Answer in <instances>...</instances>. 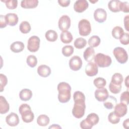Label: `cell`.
I'll return each mask as SVG.
<instances>
[{
  "label": "cell",
  "mask_w": 129,
  "mask_h": 129,
  "mask_svg": "<svg viewBox=\"0 0 129 129\" xmlns=\"http://www.w3.org/2000/svg\"><path fill=\"white\" fill-rule=\"evenodd\" d=\"M57 89L58 101L62 103L69 102L71 97V87L69 84L64 82H60L58 84Z\"/></svg>",
  "instance_id": "6da1fadb"
},
{
  "label": "cell",
  "mask_w": 129,
  "mask_h": 129,
  "mask_svg": "<svg viewBox=\"0 0 129 129\" xmlns=\"http://www.w3.org/2000/svg\"><path fill=\"white\" fill-rule=\"evenodd\" d=\"M19 111L21 115L23 121L26 123L32 122L34 118V115L30 106L26 103L22 104L19 108Z\"/></svg>",
  "instance_id": "7a4b0ae2"
},
{
  "label": "cell",
  "mask_w": 129,
  "mask_h": 129,
  "mask_svg": "<svg viewBox=\"0 0 129 129\" xmlns=\"http://www.w3.org/2000/svg\"><path fill=\"white\" fill-rule=\"evenodd\" d=\"M94 60L97 66L100 68H106L109 67L112 63L111 57L102 53H98L94 56Z\"/></svg>",
  "instance_id": "3957f363"
},
{
  "label": "cell",
  "mask_w": 129,
  "mask_h": 129,
  "mask_svg": "<svg viewBox=\"0 0 129 129\" xmlns=\"http://www.w3.org/2000/svg\"><path fill=\"white\" fill-rule=\"evenodd\" d=\"M85 101H75L72 109V114L73 116L77 118H82L85 114Z\"/></svg>",
  "instance_id": "277c9868"
},
{
  "label": "cell",
  "mask_w": 129,
  "mask_h": 129,
  "mask_svg": "<svg viewBox=\"0 0 129 129\" xmlns=\"http://www.w3.org/2000/svg\"><path fill=\"white\" fill-rule=\"evenodd\" d=\"M113 53L117 61L123 64L127 62L128 60V54L126 51L121 47H116L114 48Z\"/></svg>",
  "instance_id": "5b68a950"
},
{
  "label": "cell",
  "mask_w": 129,
  "mask_h": 129,
  "mask_svg": "<svg viewBox=\"0 0 129 129\" xmlns=\"http://www.w3.org/2000/svg\"><path fill=\"white\" fill-rule=\"evenodd\" d=\"M79 34L82 36L89 35L91 31V26L90 22L85 19L81 20L78 23Z\"/></svg>",
  "instance_id": "8992f818"
},
{
  "label": "cell",
  "mask_w": 129,
  "mask_h": 129,
  "mask_svg": "<svg viewBox=\"0 0 129 129\" xmlns=\"http://www.w3.org/2000/svg\"><path fill=\"white\" fill-rule=\"evenodd\" d=\"M40 38L35 35L31 36L28 40L27 49L32 52H35L38 50L40 47Z\"/></svg>",
  "instance_id": "52a82bcc"
},
{
  "label": "cell",
  "mask_w": 129,
  "mask_h": 129,
  "mask_svg": "<svg viewBox=\"0 0 129 129\" xmlns=\"http://www.w3.org/2000/svg\"><path fill=\"white\" fill-rule=\"evenodd\" d=\"M58 26L61 31H68L71 26V19L69 16L66 15L61 16L58 22Z\"/></svg>",
  "instance_id": "ba28073f"
},
{
  "label": "cell",
  "mask_w": 129,
  "mask_h": 129,
  "mask_svg": "<svg viewBox=\"0 0 129 129\" xmlns=\"http://www.w3.org/2000/svg\"><path fill=\"white\" fill-rule=\"evenodd\" d=\"M82 60L80 56L74 55L69 60V67L74 71H79L82 67Z\"/></svg>",
  "instance_id": "9c48e42d"
},
{
  "label": "cell",
  "mask_w": 129,
  "mask_h": 129,
  "mask_svg": "<svg viewBox=\"0 0 129 129\" xmlns=\"http://www.w3.org/2000/svg\"><path fill=\"white\" fill-rule=\"evenodd\" d=\"M94 18L95 20L98 23H103L107 19V13L104 9L98 8L94 11Z\"/></svg>",
  "instance_id": "30bf717a"
},
{
  "label": "cell",
  "mask_w": 129,
  "mask_h": 129,
  "mask_svg": "<svg viewBox=\"0 0 129 129\" xmlns=\"http://www.w3.org/2000/svg\"><path fill=\"white\" fill-rule=\"evenodd\" d=\"M94 95L96 99L99 102L105 101L109 96L107 90L104 87L96 89L95 91Z\"/></svg>",
  "instance_id": "8fae6325"
},
{
  "label": "cell",
  "mask_w": 129,
  "mask_h": 129,
  "mask_svg": "<svg viewBox=\"0 0 129 129\" xmlns=\"http://www.w3.org/2000/svg\"><path fill=\"white\" fill-rule=\"evenodd\" d=\"M127 111V105L122 102L116 104L114 106V112L119 117H122L124 116L126 114Z\"/></svg>",
  "instance_id": "7c38bea8"
},
{
  "label": "cell",
  "mask_w": 129,
  "mask_h": 129,
  "mask_svg": "<svg viewBox=\"0 0 129 129\" xmlns=\"http://www.w3.org/2000/svg\"><path fill=\"white\" fill-rule=\"evenodd\" d=\"M88 6L89 4L86 0H78L74 3V9L76 12L81 13L85 11Z\"/></svg>",
  "instance_id": "4fadbf2b"
},
{
  "label": "cell",
  "mask_w": 129,
  "mask_h": 129,
  "mask_svg": "<svg viewBox=\"0 0 129 129\" xmlns=\"http://www.w3.org/2000/svg\"><path fill=\"white\" fill-rule=\"evenodd\" d=\"M98 69L97 65L94 62H89L86 66L85 73L89 77L96 76L98 74Z\"/></svg>",
  "instance_id": "5bb4252c"
},
{
  "label": "cell",
  "mask_w": 129,
  "mask_h": 129,
  "mask_svg": "<svg viewBox=\"0 0 129 129\" xmlns=\"http://www.w3.org/2000/svg\"><path fill=\"white\" fill-rule=\"evenodd\" d=\"M6 121L9 126H16L19 123V118L17 114L14 112H11L6 116Z\"/></svg>",
  "instance_id": "9a60e30c"
},
{
  "label": "cell",
  "mask_w": 129,
  "mask_h": 129,
  "mask_svg": "<svg viewBox=\"0 0 129 129\" xmlns=\"http://www.w3.org/2000/svg\"><path fill=\"white\" fill-rule=\"evenodd\" d=\"M37 73L38 75L43 78L48 77L51 74V69L49 67L45 64L39 66L37 68Z\"/></svg>",
  "instance_id": "2e32d148"
},
{
  "label": "cell",
  "mask_w": 129,
  "mask_h": 129,
  "mask_svg": "<svg viewBox=\"0 0 129 129\" xmlns=\"http://www.w3.org/2000/svg\"><path fill=\"white\" fill-rule=\"evenodd\" d=\"M121 1L118 0H111L110 1L108 4V9L110 11L113 13H117L120 11Z\"/></svg>",
  "instance_id": "e0dca14e"
},
{
  "label": "cell",
  "mask_w": 129,
  "mask_h": 129,
  "mask_svg": "<svg viewBox=\"0 0 129 129\" xmlns=\"http://www.w3.org/2000/svg\"><path fill=\"white\" fill-rule=\"evenodd\" d=\"M95 52L93 48L91 47H87L84 51L83 57L85 60L87 62H91L94 58Z\"/></svg>",
  "instance_id": "ac0fdd59"
},
{
  "label": "cell",
  "mask_w": 129,
  "mask_h": 129,
  "mask_svg": "<svg viewBox=\"0 0 129 129\" xmlns=\"http://www.w3.org/2000/svg\"><path fill=\"white\" fill-rule=\"evenodd\" d=\"M8 25L14 26L17 24L19 21L18 15L15 13H8L5 15Z\"/></svg>",
  "instance_id": "d6986e66"
},
{
  "label": "cell",
  "mask_w": 129,
  "mask_h": 129,
  "mask_svg": "<svg viewBox=\"0 0 129 129\" xmlns=\"http://www.w3.org/2000/svg\"><path fill=\"white\" fill-rule=\"evenodd\" d=\"M38 0H23L21 2V6L24 9H34L38 5Z\"/></svg>",
  "instance_id": "ffe728a7"
},
{
  "label": "cell",
  "mask_w": 129,
  "mask_h": 129,
  "mask_svg": "<svg viewBox=\"0 0 129 129\" xmlns=\"http://www.w3.org/2000/svg\"><path fill=\"white\" fill-rule=\"evenodd\" d=\"M10 106L6 99L3 96H0V113L5 114L9 111Z\"/></svg>",
  "instance_id": "44dd1931"
},
{
  "label": "cell",
  "mask_w": 129,
  "mask_h": 129,
  "mask_svg": "<svg viewBox=\"0 0 129 129\" xmlns=\"http://www.w3.org/2000/svg\"><path fill=\"white\" fill-rule=\"evenodd\" d=\"M25 47L24 43L21 41H15L10 45V49L14 53H19L22 51Z\"/></svg>",
  "instance_id": "7402d4cb"
},
{
  "label": "cell",
  "mask_w": 129,
  "mask_h": 129,
  "mask_svg": "<svg viewBox=\"0 0 129 129\" xmlns=\"http://www.w3.org/2000/svg\"><path fill=\"white\" fill-rule=\"evenodd\" d=\"M60 39L61 41L63 43L68 44L72 41L73 37L70 32L68 31H62L60 35Z\"/></svg>",
  "instance_id": "603a6c76"
},
{
  "label": "cell",
  "mask_w": 129,
  "mask_h": 129,
  "mask_svg": "<svg viewBox=\"0 0 129 129\" xmlns=\"http://www.w3.org/2000/svg\"><path fill=\"white\" fill-rule=\"evenodd\" d=\"M32 92L29 89H22L19 93V97L20 99L24 101L29 100L32 97Z\"/></svg>",
  "instance_id": "cb8c5ba5"
},
{
  "label": "cell",
  "mask_w": 129,
  "mask_h": 129,
  "mask_svg": "<svg viewBox=\"0 0 129 129\" xmlns=\"http://www.w3.org/2000/svg\"><path fill=\"white\" fill-rule=\"evenodd\" d=\"M87 122L93 127V126L97 124L99 120L98 115L95 113H91L89 114L85 118Z\"/></svg>",
  "instance_id": "d4e9b609"
},
{
  "label": "cell",
  "mask_w": 129,
  "mask_h": 129,
  "mask_svg": "<svg viewBox=\"0 0 129 129\" xmlns=\"http://www.w3.org/2000/svg\"><path fill=\"white\" fill-rule=\"evenodd\" d=\"M116 99L114 96L109 95L107 99L104 101L103 105L106 108L108 109H111L114 107V105L116 104Z\"/></svg>",
  "instance_id": "484cf974"
},
{
  "label": "cell",
  "mask_w": 129,
  "mask_h": 129,
  "mask_svg": "<svg viewBox=\"0 0 129 129\" xmlns=\"http://www.w3.org/2000/svg\"><path fill=\"white\" fill-rule=\"evenodd\" d=\"M50 121L49 117L45 114H41L39 115L37 118V123L39 126H46Z\"/></svg>",
  "instance_id": "4316f807"
},
{
  "label": "cell",
  "mask_w": 129,
  "mask_h": 129,
  "mask_svg": "<svg viewBox=\"0 0 129 129\" xmlns=\"http://www.w3.org/2000/svg\"><path fill=\"white\" fill-rule=\"evenodd\" d=\"M124 33L123 29L121 27L118 26L114 27L112 30L111 32L112 36L116 39H119Z\"/></svg>",
  "instance_id": "83f0119b"
},
{
  "label": "cell",
  "mask_w": 129,
  "mask_h": 129,
  "mask_svg": "<svg viewBox=\"0 0 129 129\" xmlns=\"http://www.w3.org/2000/svg\"><path fill=\"white\" fill-rule=\"evenodd\" d=\"M45 37L47 41L50 42H54L57 40L58 35L54 30H49L46 32Z\"/></svg>",
  "instance_id": "f1b7e54d"
},
{
  "label": "cell",
  "mask_w": 129,
  "mask_h": 129,
  "mask_svg": "<svg viewBox=\"0 0 129 129\" xmlns=\"http://www.w3.org/2000/svg\"><path fill=\"white\" fill-rule=\"evenodd\" d=\"M31 27L30 23L26 21L22 22L19 25V30L23 34L28 33L31 31Z\"/></svg>",
  "instance_id": "f546056e"
},
{
  "label": "cell",
  "mask_w": 129,
  "mask_h": 129,
  "mask_svg": "<svg viewBox=\"0 0 129 129\" xmlns=\"http://www.w3.org/2000/svg\"><path fill=\"white\" fill-rule=\"evenodd\" d=\"M100 38L97 35H93L88 40V43L89 45L92 47H96L98 46L100 43Z\"/></svg>",
  "instance_id": "4dcf8cb0"
},
{
  "label": "cell",
  "mask_w": 129,
  "mask_h": 129,
  "mask_svg": "<svg viewBox=\"0 0 129 129\" xmlns=\"http://www.w3.org/2000/svg\"><path fill=\"white\" fill-rule=\"evenodd\" d=\"M123 80L122 75L120 73H116L112 75L110 82L115 85H120L123 82Z\"/></svg>",
  "instance_id": "1f68e13d"
},
{
  "label": "cell",
  "mask_w": 129,
  "mask_h": 129,
  "mask_svg": "<svg viewBox=\"0 0 129 129\" xmlns=\"http://www.w3.org/2000/svg\"><path fill=\"white\" fill-rule=\"evenodd\" d=\"M75 47L77 49H82L87 44V41L85 39L82 37L77 38L74 43Z\"/></svg>",
  "instance_id": "d6a6232c"
},
{
  "label": "cell",
  "mask_w": 129,
  "mask_h": 129,
  "mask_svg": "<svg viewBox=\"0 0 129 129\" xmlns=\"http://www.w3.org/2000/svg\"><path fill=\"white\" fill-rule=\"evenodd\" d=\"M93 84L98 89L103 88L106 84V81L105 79L101 77H98L94 80Z\"/></svg>",
  "instance_id": "836d02e7"
},
{
  "label": "cell",
  "mask_w": 129,
  "mask_h": 129,
  "mask_svg": "<svg viewBox=\"0 0 129 129\" xmlns=\"http://www.w3.org/2000/svg\"><path fill=\"white\" fill-rule=\"evenodd\" d=\"M74 48L72 45H65L62 48V53L66 57L70 56L73 53Z\"/></svg>",
  "instance_id": "e575fe53"
},
{
  "label": "cell",
  "mask_w": 129,
  "mask_h": 129,
  "mask_svg": "<svg viewBox=\"0 0 129 129\" xmlns=\"http://www.w3.org/2000/svg\"><path fill=\"white\" fill-rule=\"evenodd\" d=\"M27 64L31 68H34L37 63V58L34 55H29L26 59Z\"/></svg>",
  "instance_id": "d590c367"
},
{
  "label": "cell",
  "mask_w": 129,
  "mask_h": 129,
  "mask_svg": "<svg viewBox=\"0 0 129 129\" xmlns=\"http://www.w3.org/2000/svg\"><path fill=\"white\" fill-rule=\"evenodd\" d=\"M1 1L5 3L7 8L10 10H14L18 6V1L17 0H2Z\"/></svg>",
  "instance_id": "8d00e7d4"
},
{
  "label": "cell",
  "mask_w": 129,
  "mask_h": 129,
  "mask_svg": "<svg viewBox=\"0 0 129 129\" xmlns=\"http://www.w3.org/2000/svg\"><path fill=\"white\" fill-rule=\"evenodd\" d=\"M121 88H122L121 85H117L114 84L112 83L111 82H110L109 85V91L112 93L114 94L119 93L121 90Z\"/></svg>",
  "instance_id": "74e56055"
},
{
  "label": "cell",
  "mask_w": 129,
  "mask_h": 129,
  "mask_svg": "<svg viewBox=\"0 0 129 129\" xmlns=\"http://www.w3.org/2000/svg\"><path fill=\"white\" fill-rule=\"evenodd\" d=\"M108 120L112 124H117L120 121V117L117 116L114 111H112L108 114Z\"/></svg>",
  "instance_id": "f35d334b"
},
{
  "label": "cell",
  "mask_w": 129,
  "mask_h": 129,
  "mask_svg": "<svg viewBox=\"0 0 129 129\" xmlns=\"http://www.w3.org/2000/svg\"><path fill=\"white\" fill-rule=\"evenodd\" d=\"M73 99L74 102L77 101H85V96L83 92L77 91L74 93Z\"/></svg>",
  "instance_id": "ab89813d"
},
{
  "label": "cell",
  "mask_w": 129,
  "mask_h": 129,
  "mask_svg": "<svg viewBox=\"0 0 129 129\" xmlns=\"http://www.w3.org/2000/svg\"><path fill=\"white\" fill-rule=\"evenodd\" d=\"M8 83V79L6 75L1 74H0V92H3L4 90L5 87Z\"/></svg>",
  "instance_id": "60d3db41"
},
{
  "label": "cell",
  "mask_w": 129,
  "mask_h": 129,
  "mask_svg": "<svg viewBox=\"0 0 129 129\" xmlns=\"http://www.w3.org/2000/svg\"><path fill=\"white\" fill-rule=\"evenodd\" d=\"M120 102H122L127 105L129 103V92L128 91H124L122 93L120 97Z\"/></svg>",
  "instance_id": "b9f144b4"
},
{
  "label": "cell",
  "mask_w": 129,
  "mask_h": 129,
  "mask_svg": "<svg viewBox=\"0 0 129 129\" xmlns=\"http://www.w3.org/2000/svg\"><path fill=\"white\" fill-rule=\"evenodd\" d=\"M120 42L124 45H126L129 43V34L128 33H125L119 39Z\"/></svg>",
  "instance_id": "7bdbcfd3"
},
{
  "label": "cell",
  "mask_w": 129,
  "mask_h": 129,
  "mask_svg": "<svg viewBox=\"0 0 129 129\" xmlns=\"http://www.w3.org/2000/svg\"><path fill=\"white\" fill-rule=\"evenodd\" d=\"M120 11L125 13H128L129 12V7H128V2H121Z\"/></svg>",
  "instance_id": "ee69618b"
},
{
  "label": "cell",
  "mask_w": 129,
  "mask_h": 129,
  "mask_svg": "<svg viewBox=\"0 0 129 129\" xmlns=\"http://www.w3.org/2000/svg\"><path fill=\"white\" fill-rule=\"evenodd\" d=\"M8 25V23L5 16L0 15V28L1 29L6 27Z\"/></svg>",
  "instance_id": "f6af8a7d"
},
{
  "label": "cell",
  "mask_w": 129,
  "mask_h": 129,
  "mask_svg": "<svg viewBox=\"0 0 129 129\" xmlns=\"http://www.w3.org/2000/svg\"><path fill=\"white\" fill-rule=\"evenodd\" d=\"M80 127L83 129H91L92 126H91L85 120V119L82 120V121L80 122Z\"/></svg>",
  "instance_id": "bcb514c9"
},
{
  "label": "cell",
  "mask_w": 129,
  "mask_h": 129,
  "mask_svg": "<svg viewBox=\"0 0 129 129\" xmlns=\"http://www.w3.org/2000/svg\"><path fill=\"white\" fill-rule=\"evenodd\" d=\"M71 1L70 0H58V3L62 7H67L70 5Z\"/></svg>",
  "instance_id": "7dc6e473"
},
{
  "label": "cell",
  "mask_w": 129,
  "mask_h": 129,
  "mask_svg": "<svg viewBox=\"0 0 129 129\" xmlns=\"http://www.w3.org/2000/svg\"><path fill=\"white\" fill-rule=\"evenodd\" d=\"M128 15H126V16L124 17V26L125 29V30L127 31H128V20H129V17Z\"/></svg>",
  "instance_id": "c3c4849f"
},
{
  "label": "cell",
  "mask_w": 129,
  "mask_h": 129,
  "mask_svg": "<svg viewBox=\"0 0 129 129\" xmlns=\"http://www.w3.org/2000/svg\"><path fill=\"white\" fill-rule=\"evenodd\" d=\"M123 126L124 128H126L128 129V125H129V119L128 118L126 119L125 120H124L123 122Z\"/></svg>",
  "instance_id": "681fc988"
},
{
  "label": "cell",
  "mask_w": 129,
  "mask_h": 129,
  "mask_svg": "<svg viewBox=\"0 0 129 129\" xmlns=\"http://www.w3.org/2000/svg\"><path fill=\"white\" fill-rule=\"evenodd\" d=\"M49 128H61V127L58 125L56 124H52L51 126L49 127Z\"/></svg>",
  "instance_id": "f907efd6"
},
{
  "label": "cell",
  "mask_w": 129,
  "mask_h": 129,
  "mask_svg": "<svg viewBox=\"0 0 129 129\" xmlns=\"http://www.w3.org/2000/svg\"><path fill=\"white\" fill-rule=\"evenodd\" d=\"M128 76H127V77L125 78V80H124V84L126 86V87H127V88H128V86H129V83H128V81H129V79H128Z\"/></svg>",
  "instance_id": "816d5d0a"
},
{
  "label": "cell",
  "mask_w": 129,
  "mask_h": 129,
  "mask_svg": "<svg viewBox=\"0 0 129 129\" xmlns=\"http://www.w3.org/2000/svg\"><path fill=\"white\" fill-rule=\"evenodd\" d=\"M98 2V1H94H94H93V2H92V1H90V2H91V3H95V2Z\"/></svg>",
  "instance_id": "f5cc1de1"
}]
</instances>
